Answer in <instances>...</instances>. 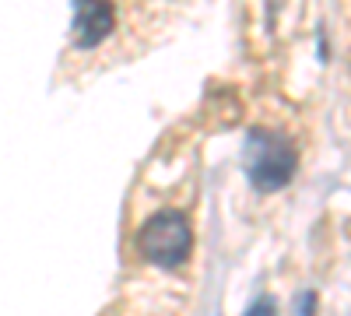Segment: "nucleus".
Listing matches in <instances>:
<instances>
[{
	"label": "nucleus",
	"instance_id": "obj_4",
	"mask_svg": "<svg viewBox=\"0 0 351 316\" xmlns=\"http://www.w3.org/2000/svg\"><path fill=\"white\" fill-rule=\"evenodd\" d=\"M260 309H267V313H271V309H274V302H271V299H260V302H253V306H250V313H260Z\"/></svg>",
	"mask_w": 351,
	"mask_h": 316
},
{
	"label": "nucleus",
	"instance_id": "obj_1",
	"mask_svg": "<svg viewBox=\"0 0 351 316\" xmlns=\"http://www.w3.org/2000/svg\"><path fill=\"white\" fill-rule=\"evenodd\" d=\"M295 169H299V155H295V145H291L285 134L260 130V127L246 134L243 172H246L253 190H260V193L285 190L295 180Z\"/></svg>",
	"mask_w": 351,
	"mask_h": 316
},
{
	"label": "nucleus",
	"instance_id": "obj_2",
	"mask_svg": "<svg viewBox=\"0 0 351 316\" xmlns=\"http://www.w3.org/2000/svg\"><path fill=\"white\" fill-rule=\"evenodd\" d=\"M193 246V232L190 221L180 211H158L155 218L144 221L141 236H137V250L148 264L155 267H180Z\"/></svg>",
	"mask_w": 351,
	"mask_h": 316
},
{
	"label": "nucleus",
	"instance_id": "obj_3",
	"mask_svg": "<svg viewBox=\"0 0 351 316\" xmlns=\"http://www.w3.org/2000/svg\"><path fill=\"white\" fill-rule=\"evenodd\" d=\"M116 28V8L112 0H74V25L71 39L77 49H92Z\"/></svg>",
	"mask_w": 351,
	"mask_h": 316
}]
</instances>
